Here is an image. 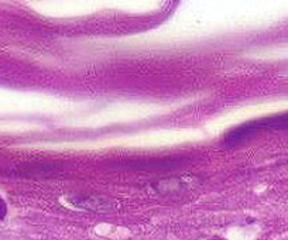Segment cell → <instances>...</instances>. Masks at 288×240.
<instances>
[{
  "instance_id": "obj_2",
  "label": "cell",
  "mask_w": 288,
  "mask_h": 240,
  "mask_svg": "<svg viewBox=\"0 0 288 240\" xmlns=\"http://www.w3.org/2000/svg\"><path fill=\"white\" fill-rule=\"evenodd\" d=\"M68 201L76 208L88 209V211H101L106 212L116 208L113 199L109 198H101V196H94V195H71Z\"/></svg>"
},
{
  "instance_id": "obj_1",
  "label": "cell",
  "mask_w": 288,
  "mask_h": 240,
  "mask_svg": "<svg viewBox=\"0 0 288 240\" xmlns=\"http://www.w3.org/2000/svg\"><path fill=\"white\" fill-rule=\"evenodd\" d=\"M260 129H268V130H284L288 129V113L278 114V116H273V117H266V119L256 120L248 125L237 127L236 130H232L230 133L226 136V141L228 143H237V141H243L244 139H249L250 134L256 133Z\"/></svg>"
},
{
  "instance_id": "obj_3",
  "label": "cell",
  "mask_w": 288,
  "mask_h": 240,
  "mask_svg": "<svg viewBox=\"0 0 288 240\" xmlns=\"http://www.w3.org/2000/svg\"><path fill=\"white\" fill-rule=\"evenodd\" d=\"M7 214V207H6V202L0 198V220L3 219Z\"/></svg>"
}]
</instances>
